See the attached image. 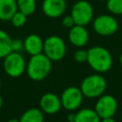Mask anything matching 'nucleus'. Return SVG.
Instances as JSON below:
<instances>
[{"label": "nucleus", "instance_id": "obj_1", "mask_svg": "<svg viewBox=\"0 0 122 122\" xmlns=\"http://www.w3.org/2000/svg\"><path fill=\"white\" fill-rule=\"evenodd\" d=\"M52 67V61L43 52L30 55L26 67L28 76L33 81H42L49 76Z\"/></svg>", "mask_w": 122, "mask_h": 122}, {"label": "nucleus", "instance_id": "obj_2", "mask_svg": "<svg viewBox=\"0 0 122 122\" xmlns=\"http://www.w3.org/2000/svg\"><path fill=\"white\" fill-rule=\"evenodd\" d=\"M87 63L98 73L109 71L112 66V56L109 50L102 46H94L88 50Z\"/></svg>", "mask_w": 122, "mask_h": 122}, {"label": "nucleus", "instance_id": "obj_3", "mask_svg": "<svg viewBox=\"0 0 122 122\" xmlns=\"http://www.w3.org/2000/svg\"><path fill=\"white\" fill-rule=\"evenodd\" d=\"M107 80L101 73H94L86 76L80 85V90L87 98H98L107 90Z\"/></svg>", "mask_w": 122, "mask_h": 122}, {"label": "nucleus", "instance_id": "obj_4", "mask_svg": "<svg viewBox=\"0 0 122 122\" xmlns=\"http://www.w3.org/2000/svg\"><path fill=\"white\" fill-rule=\"evenodd\" d=\"M67 51L65 41L58 35H51L44 40L43 53H45L52 62L60 61L64 58Z\"/></svg>", "mask_w": 122, "mask_h": 122}, {"label": "nucleus", "instance_id": "obj_5", "mask_svg": "<svg viewBox=\"0 0 122 122\" xmlns=\"http://www.w3.org/2000/svg\"><path fill=\"white\" fill-rule=\"evenodd\" d=\"M3 59V68L9 76L17 78L26 71L27 63L24 56L20 52L11 51Z\"/></svg>", "mask_w": 122, "mask_h": 122}, {"label": "nucleus", "instance_id": "obj_6", "mask_svg": "<svg viewBox=\"0 0 122 122\" xmlns=\"http://www.w3.org/2000/svg\"><path fill=\"white\" fill-rule=\"evenodd\" d=\"M71 15L75 25L87 26L93 19V8L87 0H79L73 4L71 10Z\"/></svg>", "mask_w": 122, "mask_h": 122}, {"label": "nucleus", "instance_id": "obj_7", "mask_svg": "<svg viewBox=\"0 0 122 122\" xmlns=\"http://www.w3.org/2000/svg\"><path fill=\"white\" fill-rule=\"evenodd\" d=\"M93 30L101 36H111L114 34L119 28L117 20L110 14H101L92 20Z\"/></svg>", "mask_w": 122, "mask_h": 122}, {"label": "nucleus", "instance_id": "obj_8", "mask_svg": "<svg viewBox=\"0 0 122 122\" xmlns=\"http://www.w3.org/2000/svg\"><path fill=\"white\" fill-rule=\"evenodd\" d=\"M61 104L62 107L70 112L78 110L84 100V95L80 88L71 86L66 88L61 94Z\"/></svg>", "mask_w": 122, "mask_h": 122}, {"label": "nucleus", "instance_id": "obj_9", "mask_svg": "<svg viewBox=\"0 0 122 122\" xmlns=\"http://www.w3.org/2000/svg\"><path fill=\"white\" fill-rule=\"evenodd\" d=\"M117 108L118 104L115 97L112 94L105 93L98 97L94 105V111L101 119L106 117H113L117 111Z\"/></svg>", "mask_w": 122, "mask_h": 122}, {"label": "nucleus", "instance_id": "obj_10", "mask_svg": "<svg viewBox=\"0 0 122 122\" xmlns=\"http://www.w3.org/2000/svg\"><path fill=\"white\" fill-rule=\"evenodd\" d=\"M39 106L44 113L54 114L60 111L62 104L61 99L58 95L52 92H46L41 96Z\"/></svg>", "mask_w": 122, "mask_h": 122}, {"label": "nucleus", "instance_id": "obj_11", "mask_svg": "<svg viewBox=\"0 0 122 122\" xmlns=\"http://www.w3.org/2000/svg\"><path fill=\"white\" fill-rule=\"evenodd\" d=\"M66 0H43L42 11L50 18H58L66 11Z\"/></svg>", "mask_w": 122, "mask_h": 122}, {"label": "nucleus", "instance_id": "obj_12", "mask_svg": "<svg viewBox=\"0 0 122 122\" xmlns=\"http://www.w3.org/2000/svg\"><path fill=\"white\" fill-rule=\"evenodd\" d=\"M69 40L76 48H82L89 41V32L85 26L74 25L69 30Z\"/></svg>", "mask_w": 122, "mask_h": 122}, {"label": "nucleus", "instance_id": "obj_13", "mask_svg": "<svg viewBox=\"0 0 122 122\" xmlns=\"http://www.w3.org/2000/svg\"><path fill=\"white\" fill-rule=\"evenodd\" d=\"M23 42H24V50L30 55H35L43 52L44 41L39 35L34 33L29 34Z\"/></svg>", "mask_w": 122, "mask_h": 122}, {"label": "nucleus", "instance_id": "obj_14", "mask_svg": "<svg viewBox=\"0 0 122 122\" xmlns=\"http://www.w3.org/2000/svg\"><path fill=\"white\" fill-rule=\"evenodd\" d=\"M18 10L16 0H0V20L10 21L12 15Z\"/></svg>", "mask_w": 122, "mask_h": 122}, {"label": "nucleus", "instance_id": "obj_15", "mask_svg": "<svg viewBox=\"0 0 122 122\" xmlns=\"http://www.w3.org/2000/svg\"><path fill=\"white\" fill-rule=\"evenodd\" d=\"M101 118L96 113V112L89 108H84L79 110L75 113L74 122H100Z\"/></svg>", "mask_w": 122, "mask_h": 122}, {"label": "nucleus", "instance_id": "obj_16", "mask_svg": "<svg viewBox=\"0 0 122 122\" xmlns=\"http://www.w3.org/2000/svg\"><path fill=\"white\" fill-rule=\"evenodd\" d=\"M44 112L41 109L30 108L23 112L19 118L20 122H44Z\"/></svg>", "mask_w": 122, "mask_h": 122}, {"label": "nucleus", "instance_id": "obj_17", "mask_svg": "<svg viewBox=\"0 0 122 122\" xmlns=\"http://www.w3.org/2000/svg\"><path fill=\"white\" fill-rule=\"evenodd\" d=\"M12 39L3 30H0V58H5L9 53L12 51L11 50Z\"/></svg>", "mask_w": 122, "mask_h": 122}, {"label": "nucleus", "instance_id": "obj_18", "mask_svg": "<svg viewBox=\"0 0 122 122\" xmlns=\"http://www.w3.org/2000/svg\"><path fill=\"white\" fill-rule=\"evenodd\" d=\"M18 10L25 13L27 16L34 13L36 10V0H16Z\"/></svg>", "mask_w": 122, "mask_h": 122}, {"label": "nucleus", "instance_id": "obj_19", "mask_svg": "<svg viewBox=\"0 0 122 122\" xmlns=\"http://www.w3.org/2000/svg\"><path fill=\"white\" fill-rule=\"evenodd\" d=\"M106 7L112 14L114 15L122 14V0H107Z\"/></svg>", "mask_w": 122, "mask_h": 122}, {"label": "nucleus", "instance_id": "obj_20", "mask_svg": "<svg viewBox=\"0 0 122 122\" xmlns=\"http://www.w3.org/2000/svg\"><path fill=\"white\" fill-rule=\"evenodd\" d=\"M27 15L25 14V13H23L22 11H20V10H17L13 15H12V17H11V19H10V22H11V24L15 27V28H21V27H23L25 24H26V22H27Z\"/></svg>", "mask_w": 122, "mask_h": 122}, {"label": "nucleus", "instance_id": "obj_21", "mask_svg": "<svg viewBox=\"0 0 122 122\" xmlns=\"http://www.w3.org/2000/svg\"><path fill=\"white\" fill-rule=\"evenodd\" d=\"M73 59H74V61H76L78 63L87 62V59H88V51L79 48L78 50H76L73 52Z\"/></svg>", "mask_w": 122, "mask_h": 122}, {"label": "nucleus", "instance_id": "obj_22", "mask_svg": "<svg viewBox=\"0 0 122 122\" xmlns=\"http://www.w3.org/2000/svg\"><path fill=\"white\" fill-rule=\"evenodd\" d=\"M11 50L12 51L20 52L22 50H24V42L19 39H12L11 41Z\"/></svg>", "mask_w": 122, "mask_h": 122}, {"label": "nucleus", "instance_id": "obj_23", "mask_svg": "<svg viewBox=\"0 0 122 122\" xmlns=\"http://www.w3.org/2000/svg\"><path fill=\"white\" fill-rule=\"evenodd\" d=\"M62 25H63L64 28L69 29V30H70L71 28H72V27L75 25L74 20H73V18L71 17V14H70V15H67V16H65V17H63V19H62Z\"/></svg>", "mask_w": 122, "mask_h": 122}, {"label": "nucleus", "instance_id": "obj_24", "mask_svg": "<svg viewBox=\"0 0 122 122\" xmlns=\"http://www.w3.org/2000/svg\"><path fill=\"white\" fill-rule=\"evenodd\" d=\"M67 120H68L69 122H74V120H75V113L71 112V113L68 114V116H67Z\"/></svg>", "mask_w": 122, "mask_h": 122}, {"label": "nucleus", "instance_id": "obj_25", "mask_svg": "<svg viewBox=\"0 0 122 122\" xmlns=\"http://www.w3.org/2000/svg\"><path fill=\"white\" fill-rule=\"evenodd\" d=\"M100 122H116L114 120L113 117H106V118H102Z\"/></svg>", "mask_w": 122, "mask_h": 122}, {"label": "nucleus", "instance_id": "obj_26", "mask_svg": "<svg viewBox=\"0 0 122 122\" xmlns=\"http://www.w3.org/2000/svg\"><path fill=\"white\" fill-rule=\"evenodd\" d=\"M8 122H20V121L17 118H10V119L8 120Z\"/></svg>", "mask_w": 122, "mask_h": 122}, {"label": "nucleus", "instance_id": "obj_27", "mask_svg": "<svg viewBox=\"0 0 122 122\" xmlns=\"http://www.w3.org/2000/svg\"><path fill=\"white\" fill-rule=\"evenodd\" d=\"M2 106H3V97H2V95L0 94V109L2 108Z\"/></svg>", "mask_w": 122, "mask_h": 122}, {"label": "nucleus", "instance_id": "obj_28", "mask_svg": "<svg viewBox=\"0 0 122 122\" xmlns=\"http://www.w3.org/2000/svg\"><path fill=\"white\" fill-rule=\"evenodd\" d=\"M119 63H120V65L122 66V53H121L120 56H119Z\"/></svg>", "mask_w": 122, "mask_h": 122}, {"label": "nucleus", "instance_id": "obj_29", "mask_svg": "<svg viewBox=\"0 0 122 122\" xmlns=\"http://www.w3.org/2000/svg\"><path fill=\"white\" fill-rule=\"evenodd\" d=\"M0 87H1V79H0Z\"/></svg>", "mask_w": 122, "mask_h": 122}, {"label": "nucleus", "instance_id": "obj_30", "mask_svg": "<svg viewBox=\"0 0 122 122\" xmlns=\"http://www.w3.org/2000/svg\"><path fill=\"white\" fill-rule=\"evenodd\" d=\"M100 1H107V0H100Z\"/></svg>", "mask_w": 122, "mask_h": 122}]
</instances>
